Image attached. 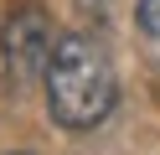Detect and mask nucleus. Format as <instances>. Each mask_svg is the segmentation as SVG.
I'll use <instances>...</instances> for the list:
<instances>
[{"label":"nucleus","mask_w":160,"mask_h":155,"mask_svg":"<svg viewBox=\"0 0 160 155\" xmlns=\"http://www.w3.org/2000/svg\"><path fill=\"white\" fill-rule=\"evenodd\" d=\"M134 21H139L145 36H160V0H139V5H134Z\"/></svg>","instance_id":"3"},{"label":"nucleus","mask_w":160,"mask_h":155,"mask_svg":"<svg viewBox=\"0 0 160 155\" xmlns=\"http://www.w3.org/2000/svg\"><path fill=\"white\" fill-rule=\"evenodd\" d=\"M47 109L62 129H93L114 114L119 103V72L108 47L93 36V31H72L52 47L47 57Z\"/></svg>","instance_id":"1"},{"label":"nucleus","mask_w":160,"mask_h":155,"mask_svg":"<svg viewBox=\"0 0 160 155\" xmlns=\"http://www.w3.org/2000/svg\"><path fill=\"white\" fill-rule=\"evenodd\" d=\"M16 155H26V150H16Z\"/></svg>","instance_id":"4"},{"label":"nucleus","mask_w":160,"mask_h":155,"mask_svg":"<svg viewBox=\"0 0 160 155\" xmlns=\"http://www.w3.org/2000/svg\"><path fill=\"white\" fill-rule=\"evenodd\" d=\"M0 47H5V62H11L16 78H36V72H47V57H52V47H47V16L42 10H21V16L5 21V31H0Z\"/></svg>","instance_id":"2"}]
</instances>
